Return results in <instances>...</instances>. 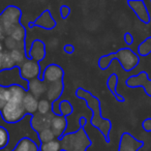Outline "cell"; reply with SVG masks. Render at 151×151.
<instances>
[{"label":"cell","instance_id":"1","mask_svg":"<svg viewBox=\"0 0 151 151\" xmlns=\"http://www.w3.org/2000/svg\"><path fill=\"white\" fill-rule=\"evenodd\" d=\"M75 95L77 97H80V99H84L86 105L88 106V108L92 112V116H91V120H90L91 125L93 127L97 128L101 132L106 142L110 143L109 134L112 129V122L111 120L101 117V106L99 99L96 96H94L92 93L87 91L86 89L81 88V87L76 90Z\"/></svg>","mask_w":151,"mask_h":151},{"label":"cell","instance_id":"2","mask_svg":"<svg viewBox=\"0 0 151 151\" xmlns=\"http://www.w3.org/2000/svg\"><path fill=\"white\" fill-rule=\"evenodd\" d=\"M113 60H118L121 67L125 71H132L140 63V56L130 48H122L117 52L104 55L99 60V67L103 70L109 68Z\"/></svg>","mask_w":151,"mask_h":151},{"label":"cell","instance_id":"3","mask_svg":"<svg viewBox=\"0 0 151 151\" xmlns=\"http://www.w3.org/2000/svg\"><path fill=\"white\" fill-rule=\"evenodd\" d=\"M61 151H86L91 146V140L85 128H79L73 134H65L60 139Z\"/></svg>","mask_w":151,"mask_h":151},{"label":"cell","instance_id":"4","mask_svg":"<svg viewBox=\"0 0 151 151\" xmlns=\"http://www.w3.org/2000/svg\"><path fill=\"white\" fill-rule=\"evenodd\" d=\"M22 12L16 5H9L0 14V27L2 28L5 35L9 36L13 29L21 24Z\"/></svg>","mask_w":151,"mask_h":151},{"label":"cell","instance_id":"5","mask_svg":"<svg viewBox=\"0 0 151 151\" xmlns=\"http://www.w3.org/2000/svg\"><path fill=\"white\" fill-rule=\"evenodd\" d=\"M0 114L6 123H17L23 120L24 117L27 115L22 104L12 103V101H9L0 110Z\"/></svg>","mask_w":151,"mask_h":151},{"label":"cell","instance_id":"6","mask_svg":"<svg viewBox=\"0 0 151 151\" xmlns=\"http://www.w3.org/2000/svg\"><path fill=\"white\" fill-rule=\"evenodd\" d=\"M18 69H19L20 77H21L25 82H29V81L34 80V79L42 80L40 63L32 60V59H26V60L18 67Z\"/></svg>","mask_w":151,"mask_h":151},{"label":"cell","instance_id":"7","mask_svg":"<svg viewBox=\"0 0 151 151\" xmlns=\"http://www.w3.org/2000/svg\"><path fill=\"white\" fill-rule=\"evenodd\" d=\"M125 86L129 88H138L143 87L145 93L151 97V80H149L147 71H140L137 76H130L125 81Z\"/></svg>","mask_w":151,"mask_h":151},{"label":"cell","instance_id":"8","mask_svg":"<svg viewBox=\"0 0 151 151\" xmlns=\"http://www.w3.org/2000/svg\"><path fill=\"white\" fill-rule=\"evenodd\" d=\"M42 81L47 84H52L59 81H62L64 78V70L61 66L55 63H51L45 68L42 73Z\"/></svg>","mask_w":151,"mask_h":151},{"label":"cell","instance_id":"9","mask_svg":"<svg viewBox=\"0 0 151 151\" xmlns=\"http://www.w3.org/2000/svg\"><path fill=\"white\" fill-rule=\"evenodd\" d=\"M57 23L55 21V19L52 17L51 15V12L50 9H46L44 11L40 16L37 18L36 20H34L33 22H30L28 24L29 28L32 27H40L42 29H46V30H52L56 27Z\"/></svg>","mask_w":151,"mask_h":151},{"label":"cell","instance_id":"10","mask_svg":"<svg viewBox=\"0 0 151 151\" xmlns=\"http://www.w3.org/2000/svg\"><path fill=\"white\" fill-rule=\"evenodd\" d=\"M54 114L51 112L48 115H40V114H34L31 116L30 119V126L36 132H40L44 129H48L51 127V121H52Z\"/></svg>","mask_w":151,"mask_h":151},{"label":"cell","instance_id":"11","mask_svg":"<svg viewBox=\"0 0 151 151\" xmlns=\"http://www.w3.org/2000/svg\"><path fill=\"white\" fill-rule=\"evenodd\" d=\"M144 146V142L137 140L129 132H123L120 138L119 151H139Z\"/></svg>","mask_w":151,"mask_h":151},{"label":"cell","instance_id":"12","mask_svg":"<svg viewBox=\"0 0 151 151\" xmlns=\"http://www.w3.org/2000/svg\"><path fill=\"white\" fill-rule=\"evenodd\" d=\"M127 4L132 9L138 19L144 24L150 23V14L148 12L146 4L142 0H129L127 1Z\"/></svg>","mask_w":151,"mask_h":151},{"label":"cell","instance_id":"13","mask_svg":"<svg viewBox=\"0 0 151 151\" xmlns=\"http://www.w3.org/2000/svg\"><path fill=\"white\" fill-rule=\"evenodd\" d=\"M67 117L63 115H54L52 121H51V130L54 134L55 138L60 140L66 132V128H67Z\"/></svg>","mask_w":151,"mask_h":151},{"label":"cell","instance_id":"14","mask_svg":"<svg viewBox=\"0 0 151 151\" xmlns=\"http://www.w3.org/2000/svg\"><path fill=\"white\" fill-rule=\"evenodd\" d=\"M46 45L42 40H34L32 42L30 49L28 50V57L29 59L36 61L40 63L42 60H44L46 57Z\"/></svg>","mask_w":151,"mask_h":151},{"label":"cell","instance_id":"15","mask_svg":"<svg viewBox=\"0 0 151 151\" xmlns=\"http://www.w3.org/2000/svg\"><path fill=\"white\" fill-rule=\"evenodd\" d=\"M63 90H64V82H63V80L56 83H52V84H48L46 91V99H48L52 104L61 101V95L63 93Z\"/></svg>","mask_w":151,"mask_h":151},{"label":"cell","instance_id":"16","mask_svg":"<svg viewBox=\"0 0 151 151\" xmlns=\"http://www.w3.org/2000/svg\"><path fill=\"white\" fill-rule=\"evenodd\" d=\"M47 87L48 84L40 79H34L27 82V91L37 99H40L46 93Z\"/></svg>","mask_w":151,"mask_h":151},{"label":"cell","instance_id":"17","mask_svg":"<svg viewBox=\"0 0 151 151\" xmlns=\"http://www.w3.org/2000/svg\"><path fill=\"white\" fill-rule=\"evenodd\" d=\"M7 87H9V101L22 104L24 96H25L26 92H27L25 87H23L20 84H12L9 85Z\"/></svg>","mask_w":151,"mask_h":151},{"label":"cell","instance_id":"18","mask_svg":"<svg viewBox=\"0 0 151 151\" xmlns=\"http://www.w3.org/2000/svg\"><path fill=\"white\" fill-rule=\"evenodd\" d=\"M22 106H23L24 110H25L27 115L33 116L34 114L37 113V106H38V99H35L31 93L27 91L22 101Z\"/></svg>","mask_w":151,"mask_h":151},{"label":"cell","instance_id":"19","mask_svg":"<svg viewBox=\"0 0 151 151\" xmlns=\"http://www.w3.org/2000/svg\"><path fill=\"white\" fill-rule=\"evenodd\" d=\"M12 151H40V145L28 137H24L18 142Z\"/></svg>","mask_w":151,"mask_h":151},{"label":"cell","instance_id":"20","mask_svg":"<svg viewBox=\"0 0 151 151\" xmlns=\"http://www.w3.org/2000/svg\"><path fill=\"white\" fill-rule=\"evenodd\" d=\"M117 85H118V76L116 73H112L107 80L108 89L111 91V93L115 97L116 101H119V103H123L125 101V99L117 92Z\"/></svg>","mask_w":151,"mask_h":151},{"label":"cell","instance_id":"21","mask_svg":"<svg viewBox=\"0 0 151 151\" xmlns=\"http://www.w3.org/2000/svg\"><path fill=\"white\" fill-rule=\"evenodd\" d=\"M4 46L6 48V51H15V50H18V51H22L26 54V57H27V51H26V42H17V40H13L12 37L9 36H6L4 38Z\"/></svg>","mask_w":151,"mask_h":151},{"label":"cell","instance_id":"22","mask_svg":"<svg viewBox=\"0 0 151 151\" xmlns=\"http://www.w3.org/2000/svg\"><path fill=\"white\" fill-rule=\"evenodd\" d=\"M9 37H12L13 40H17L20 42H24L26 40V29L22 24H19L18 26H16L13 29V31L9 34Z\"/></svg>","mask_w":151,"mask_h":151},{"label":"cell","instance_id":"23","mask_svg":"<svg viewBox=\"0 0 151 151\" xmlns=\"http://www.w3.org/2000/svg\"><path fill=\"white\" fill-rule=\"evenodd\" d=\"M17 68L13 58L11 56L9 51L3 50L2 52V70H11V69Z\"/></svg>","mask_w":151,"mask_h":151},{"label":"cell","instance_id":"24","mask_svg":"<svg viewBox=\"0 0 151 151\" xmlns=\"http://www.w3.org/2000/svg\"><path fill=\"white\" fill-rule=\"evenodd\" d=\"M137 54L142 57H146L149 54H151V36L147 37L146 40H144V42L139 45Z\"/></svg>","mask_w":151,"mask_h":151},{"label":"cell","instance_id":"25","mask_svg":"<svg viewBox=\"0 0 151 151\" xmlns=\"http://www.w3.org/2000/svg\"><path fill=\"white\" fill-rule=\"evenodd\" d=\"M40 151H61V143L60 140L55 139L48 143L40 145Z\"/></svg>","mask_w":151,"mask_h":151},{"label":"cell","instance_id":"26","mask_svg":"<svg viewBox=\"0 0 151 151\" xmlns=\"http://www.w3.org/2000/svg\"><path fill=\"white\" fill-rule=\"evenodd\" d=\"M52 112V103L48 101V99H40L38 101L37 106V114L40 115H48Z\"/></svg>","mask_w":151,"mask_h":151},{"label":"cell","instance_id":"27","mask_svg":"<svg viewBox=\"0 0 151 151\" xmlns=\"http://www.w3.org/2000/svg\"><path fill=\"white\" fill-rule=\"evenodd\" d=\"M37 137H38V140H40V145L44 144V143L51 142V141L56 139L54 134H53V132L51 130V128L44 129V130H42V132H37Z\"/></svg>","mask_w":151,"mask_h":151},{"label":"cell","instance_id":"28","mask_svg":"<svg viewBox=\"0 0 151 151\" xmlns=\"http://www.w3.org/2000/svg\"><path fill=\"white\" fill-rule=\"evenodd\" d=\"M59 111H60L61 115L67 117V116H69V115H71V114H73V107L68 101H66V99H63V101H61L60 103H59Z\"/></svg>","mask_w":151,"mask_h":151},{"label":"cell","instance_id":"29","mask_svg":"<svg viewBox=\"0 0 151 151\" xmlns=\"http://www.w3.org/2000/svg\"><path fill=\"white\" fill-rule=\"evenodd\" d=\"M9 53H11V56L17 67H19L26 59H28L27 57H26V54L24 52H22V51L15 50V51H11Z\"/></svg>","mask_w":151,"mask_h":151},{"label":"cell","instance_id":"30","mask_svg":"<svg viewBox=\"0 0 151 151\" xmlns=\"http://www.w3.org/2000/svg\"><path fill=\"white\" fill-rule=\"evenodd\" d=\"M9 101V87L0 85V110Z\"/></svg>","mask_w":151,"mask_h":151},{"label":"cell","instance_id":"31","mask_svg":"<svg viewBox=\"0 0 151 151\" xmlns=\"http://www.w3.org/2000/svg\"><path fill=\"white\" fill-rule=\"evenodd\" d=\"M9 143V134L3 126H0V150L7 146Z\"/></svg>","mask_w":151,"mask_h":151},{"label":"cell","instance_id":"32","mask_svg":"<svg viewBox=\"0 0 151 151\" xmlns=\"http://www.w3.org/2000/svg\"><path fill=\"white\" fill-rule=\"evenodd\" d=\"M59 12H60L61 18H62L63 20L67 19V18L69 17V15H70V9H69V6H67V5H61L60 9H59Z\"/></svg>","mask_w":151,"mask_h":151},{"label":"cell","instance_id":"33","mask_svg":"<svg viewBox=\"0 0 151 151\" xmlns=\"http://www.w3.org/2000/svg\"><path fill=\"white\" fill-rule=\"evenodd\" d=\"M124 42L127 46H130V45L134 44V36L132 35L130 32H125L124 33Z\"/></svg>","mask_w":151,"mask_h":151},{"label":"cell","instance_id":"34","mask_svg":"<svg viewBox=\"0 0 151 151\" xmlns=\"http://www.w3.org/2000/svg\"><path fill=\"white\" fill-rule=\"evenodd\" d=\"M63 50H64V52L66 53V54H73V53L75 52V47L70 44H67L64 46Z\"/></svg>","mask_w":151,"mask_h":151},{"label":"cell","instance_id":"35","mask_svg":"<svg viewBox=\"0 0 151 151\" xmlns=\"http://www.w3.org/2000/svg\"><path fill=\"white\" fill-rule=\"evenodd\" d=\"M87 123V119L85 117H81L80 120H79V124H80V127L81 128H85V125Z\"/></svg>","mask_w":151,"mask_h":151},{"label":"cell","instance_id":"36","mask_svg":"<svg viewBox=\"0 0 151 151\" xmlns=\"http://www.w3.org/2000/svg\"><path fill=\"white\" fill-rule=\"evenodd\" d=\"M6 37V35H5L4 31H3V29L1 27H0V42H2V40H4V38Z\"/></svg>","mask_w":151,"mask_h":151},{"label":"cell","instance_id":"37","mask_svg":"<svg viewBox=\"0 0 151 151\" xmlns=\"http://www.w3.org/2000/svg\"><path fill=\"white\" fill-rule=\"evenodd\" d=\"M2 70V52L0 53V73Z\"/></svg>","mask_w":151,"mask_h":151},{"label":"cell","instance_id":"38","mask_svg":"<svg viewBox=\"0 0 151 151\" xmlns=\"http://www.w3.org/2000/svg\"><path fill=\"white\" fill-rule=\"evenodd\" d=\"M3 52V44L2 42H0V53Z\"/></svg>","mask_w":151,"mask_h":151},{"label":"cell","instance_id":"39","mask_svg":"<svg viewBox=\"0 0 151 151\" xmlns=\"http://www.w3.org/2000/svg\"><path fill=\"white\" fill-rule=\"evenodd\" d=\"M150 3H151V1H150Z\"/></svg>","mask_w":151,"mask_h":151}]
</instances>
